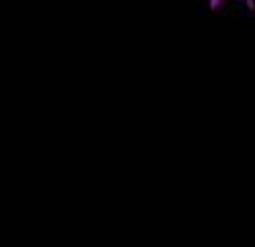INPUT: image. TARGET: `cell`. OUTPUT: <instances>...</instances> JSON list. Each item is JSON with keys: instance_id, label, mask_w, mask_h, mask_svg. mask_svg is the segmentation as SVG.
<instances>
[{"instance_id": "1", "label": "cell", "mask_w": 255, "mask_h": 247, "mask_svg": "<svg viewBox=\"0 0 255 247\" xmlns=\"http://www.w3.org/2000/svg\"><path fill=\"white\" fill-rule=\"evenodd\" d=\"M206 2H208L210 10H222L229 2H241L247 10H251V12L255 10V0H206Z\"/></svg>"}]
</instances>
